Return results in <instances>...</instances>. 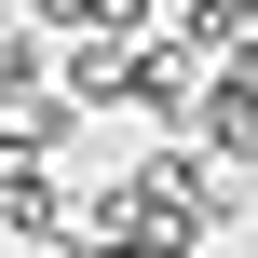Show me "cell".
<instances>
[{"mask_svg": "<svg viewBox=\"0 0 258 258\" xmlns=\"http://www.w3.org/2000/svg\"><path fill=\"white\" fill-rule=\"evenodd\" d=\"M27 14H41L54 41H82V27H109V41H150V27H177L163 0H27Z\"/></svg>", "mask_w": 258, "mask_h": 258, "instance_id": "5b68a950", "label": "cell"}, {"mask_svg": "<svg viewBox=\"0 0 258 258\" xmlns=\"http://www.w3.org/2000/svg\"><path fill=\"white\" fill-rule=\"evenodd\" d=\"M190 136H204L218 163L258 177V68H218V82H204V122H190Z\"/></svg>", "mask_w": 258, "mask_h": 258, "instance_id": "3957f363", "label": "cell"}, {"mask_svg": "<svg viewBox=\"0 0 258 258\" xmlns=\"http://www.w3.org/2000/svg\"><path fill=\"white\" fill-rule=\"evenodd\" d=\"M54 95H82V109H136V41H109V27L54 41Z\"/></svg>", "mask_w": 258, "mask_h": 258, "instance_id": "7a4b0ae2", "label": "cell"}, {"mask_svg": "<svg viewBox=\"0 0 258 258\" xmlns=\"http://www.w3.org/2000/svg\"><path fill=\"white\" fill-rule=\"evenodd\" d=\"M204 82H218V54H204L190 27H150V41H136V122H150V136H190V122H204Z\"/></svg>", "mask_w": 258, "mask_h": 258, "instance_id": "6da1fadb", "label": "cell"}, {"mask_svg": "<svg viewBox=\"0 0 258 258\" xmlns=\"http://www.w3.org/2000/svg\"><path fill=\"white\" fill-rule=\"evenodd\" d=\"M204 258H218V245H204Z\"/></svg>", "mask_w": 258, "mask_h": 258, "instance_id": "52a82bcc", "label": "cell"}, {"mask_svg": "<svg viewBox=\"0 0 258 258\" xmlns=\"http://www.w3.org/2000/svg\"><path fill=\"white\" fill-rule=\"evenodd\" d=\"M177 27H190L218 68H258V0H177Z\"/></svg>", "mask_w": 258, "mask_h": 258, "instance_id": "8992f818", "label": "cell"}, {"mask_svg": "<svg viewBox=\"0 0 258 258\" xmlns=\"http://www.w3.org/2000/svg\"><path fill=\"white\" fill-rule=\"evenodd\" d=\"M41 95H54V27H41V14H14V27H0V122H14V109H41Z\"/></svg>", "mask_w": 258, "mask_h": 258, "instance_id": "277c9868", "label": "cell"}]
</instances>
